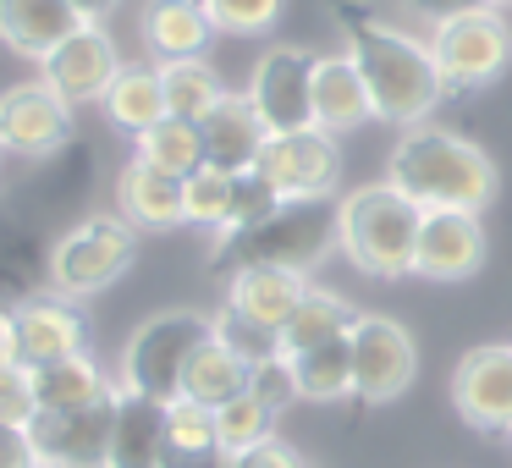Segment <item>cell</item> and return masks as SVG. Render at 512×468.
<instances>
[{"instance_id": "cell-19", "label": "cell", "mask_w": 512, "mask_h": 468, "mask_svg": "<svg viewBox=\"0 0 512 468\" xmlns=\"http://www.w3.org/2000/svg\"><path fill=\"white\" fill-rule=\"evenodd\" d=\"M111 468H171L166 402H149V397H133V391H116Z\"/></svg>"}, {"instance_id": "cell-23", "label": "cell", "mask_w": 512, "mask_h": 468, "mask_svg": "<svg viewBox=\"0 0 512 468\" xmlns=\"http://www.w3.org/2000/svg\"><path fill=\"white\" fill-rule=\"evenodd\" d=\"M116 204H122V221L133 226H149V232H171V226H182L188 215H182V182L166 177V171L144 166V160H133V166L116 177Z\"/></svg>"}, {"instance_id": "cell-5", "label": "cell", "mask_w": 512, "mask_h": 468, "mask_svg": "<svg viewBox=\"0 0 512 468\" xmlns=\"http://www.w3.org/2000/svg\"><path fill=\"white\" fill-rule=\"evenodd\" d=\"M204 342H210V314H193V309L149 314L122 347V380H116V391H133V397H149V402L182 397V375H188L193 353Z\"/></svg>"}, {"instance_id": "cell-43", "label": "cell", "mask_w": 512, "mask_h": 468, "mask_svg": "<svg viewBox=\"0 0 512 468\" xmlns=\"http://www.w3.org/2000/svg\"><path fill=\"white\" fill-rule=\"evenodd\" d=\"M0 364H17V309H0Z\"/></svg>"}, {"instance_id": "cell-25", "label": "cell", "mask_w": 512, "mask_h": 468, "mask_svg": "<svg viewBox=\"0 0 512 468\" xmlns=\"http://www.w3.org/2000/svg\"><path fill=\"white\" fill-rule=\"evenodd\" d=\"M353 320H358V314H353V303H347L342 292H331V287H309V298L298 303V314H292V320L281 325L276 347H281V358H303L309 347L347 336V331H353Z\"/></svg>"}, {"instance_id": "cell-21", "label": "cell", "mask_w": 512, "mask_h": 468, "mask_svg": "<svg viewBox=\"0 0 512 468\" xmlns=\"http://www.w3.org/2000/svg\"><path fill=\"white\" fill-rule=\"evenodd\" d=\"M369 89L358 78L353 56L347 50H325L314 56V127L320 133H353L358 122H369Z\"/></svg>"}, {"instance_id": "cell-37", "label": "cell", "mask_w": 512, "mask_h": 468, "mask_svg": "<svg viewBox=\"0 0 512 468\" xmlns=\"http://www.w3.org/2000/svg\"><path fill=\"white\" fill-rule=\"evenodd\" d=\"M34 270H28V248L12 226H0V309H23Z\"/></svg>"}, {"instance_id": "cell-31", "label": "cell", "mask_w": 512, "mask_h": 468, "mask_svg": "<svg viewBox=\"0 0 512 468\" xmlns=\"http://www.w3.org/2000/svg\"><path fill=\"white\" fill-rule=\"evenodd\" d=\"M265 441H276V413H270L254 391H243V397H232L226 408H215V452L221 457H243Z\"/></svg>"}, {"instance_id": "cell-12", "label": "cell", "mask_w": 512, "mask_h": 468, "mask_svg": "<svg viewBox=\"0 0 512 468\" xmlns=\"http://www.w3.org/2000/svg\"><path fill=\"white\" fill-rule=\"evenodd\" d=\"M452 408L474 430H507L512 435V342L468 347L452 369Z\"/></svg>"}, {"instance_id": "cell-14", "label": "cell", "mask_w": 512, "mask_h": 468, "mask_svg": "<svg viewBox=\"0 0 512 468\" xmlns=\"http://www.w3.org/2000/svg\"><path fill=\"white\" fill-rule=\"evenodd\" d=\"M111 419L116 397L78 413H34L28 435H34L45 468H111Z\"/></svg>"}, {"instance_id": "cell-18", "label": "cell", "mask_w": 512, "mask_h": 468, "mask_svg": "<svg viewBox=\"0 0 512 468\" xmlns=\"http://www.w3.org/2000/svg\"><path fill=\"white\" fill-rule=\"evenodd\" d=\"M309 298V276H292V270H265V265H237L226 281V309L254 320L259 331H276L298 314V303Z\"/></svg>"}, {"instance_id": "cell-35", "label": "cell", "mask_w": 512, "mask_h": 468, "mask_svg": "<svg viewBox=\"0 0 512 468\" xmlns=\"http://www.w3.org/2000/svg\"><path fill=\"white\" fill-rule=\"evenodd\" d=\"M210 336H215V342H221L232 358H243L248 369H259L265 358H276V353H281V347H276V331H259L254 320H243V314H232L226 303L210 314Z\"/></svg>"}, {"instance_id": "cell-28", "label": "cell", "mask_w": 512, "mask_h": 468, "mask_svg": "<svg viewBox=\"0 0 512 468\" xmlns=\"http://www.w3.org/2000/svg\"><path fill=\"white\" fill-rule=\"evenodd\" d=\"M248 375H254V369H248L243 358H232V353H226V347L210 336V342L193 353L188 375H182V397L215 413V408H226L232 397H243V391H248Z\"/></svg>"}, {"instance_id": "cell-11", "label": "cell", "mask_w": 512, "mask_h": 468, "mask_svg": "<svg viewBox=\"0 0 512 468\" xmlns=\"http://www.w3.org/2000/svg\"><path fill=\"white\" fill-rule=\"evenodd\" d=\"M39 67H45L50 94H56V100L72 111V105L105 100V94H111V83H116V72H122L127 61L116 56V39L105 34L100 23H83L78 34H72L61 50H50Z\"/></svg>"}, {"instance_id": "cell-26", "label": "cell", "mask_w": 512, "mask_h": 468, "mask_svg": "<svg viewBox=\"0 0 512 468\" xmlns=\"http://www.w3.org/2000/svg\"><path fill=\"white\" fill-rule=\"evenodd\" d=\"M105 116H111L122 133H149L155 122H166V94H160V72L155 67H138V61H127L122 72H116L111 94H105Z\"/></svg>"}, {"instance_id": "cell-4", "label": "cell", "mask_w": 512, "mask_h": 468, "mask_svg": "<svg viewBox=\"0 0 512 468\" xmlns=\"http://www.w3.org/2000/svg\"><path fill=\"white\" fill-rule=\"evenodd\" d=\"M336 243H342V199H287L265 226L221 243V254H237V265L309 276Z\"/></svg>"}, {"instance_id": "cell-45", "label": "cell", "mask_w": 512, "mask_h": 468, "mask_svg": "<svg viewBox=\"0 0 512 468\" xmlns=\"http://www.w3.org/2000/svg\"><path fill=\"white\" fill-rule=\"evenodd\" d=\"M171 468H232V457L215 452V457H193V463H171Z\"/></svg>"}, {"instance_id": "cell-46", "label": "cell", "mask_w": 512, "mask_h": 468, "mask_svg": "<svg viewBox=\"0 0 512 468\" xmlns=\"http://www.w3.org/2000/svg\"><path fill=\"white\" fill-rule=\"evenodd\" d=\"M479 6H490V12H512V0H479Z\"/></svg>"}, {"instance_id": "cell-32", "label": "cell", "mask_w": 512, "mask_h": 468, "mask_svg": "<svg viewBox=\"0 0 512 468\" xmlns=\"http://www.w3.org/2000/svg\"><path fill=\"white\" fill-rule=\"evenodd\" d=\"M166 441H171V463L215 457V413L188 397H171L166 402Z\"/></svg>"}, {"instance_id": "cell-24", "label": "cell", "mask_w": 512, "mask_h": 468, "mask_svg": "<svg viewBox=\"0 0 512 468\" xmlns=\"http://www.w3.org/2000/svg\"><path fill=\"white\" fill-rule=\"evenodd\" d=\"M28 375H34V408L39 413H78V408H94V402L116 397V386L105 380V369L89 353L61 358V364H45V369H28Z\"/></svg>"}, {"instance_id": "cell-2", "label": "cell", "mask_w": 512, "mask_h": 468, "mask_svg": "<svg viewBox=\"0 0 512 468\" xmlns=\"http://www.w3.org/2000/svg\"><path fill=\"white\" fill-rule=\"evenodd\" d=\"M347 56H353L358 78L369 89V111L380 122H402L408 127H424V116L441 105L446 94V78L435 67V50L430 39L419 34H402L391 23H358L347 34Z\"/></svg>"}, {"instance_id": "cell-36", "label": "cell", "mask_w": 512, "mask_h": 468, "mask_svg": "<svg viewBox=\"0 0 512 468\" xmlns=\"http://www.w3.org/2000/svg\"><path fill=\"white\" fill-rule=\"evenodd\" d=\"M281 6L287 0H204V17L215 34H265L276 28Z\"/></svg>"}, {"instance_id": "cell-16", "label": "cell", "mask_w": 512, "mask_h": 468, "mask_svg": "<svg viewBox=\"0 0 512 468\" xmlns=\"http://www.w3.org/2000/svg\"><path fill=\"white\" fill-rule=\"evenodd\" d=\"M89 353V320L72 298H28L17 309V364L45 369Z\"/></svg>"}, {"instance_id": "cell-30", "label": "cell", "mask_w": 512, "mask_h": 468, "mask_svg": "<svg viewBox=\"0 0 512 468\" xmlns=\"http://www.w3.org/2000/svg\"><path fill=\"white\" fill-rule=\"evenodd\" d=\"M138 160L155 171H166V177L188 182L193 171L204 166V138L193 122H177V116H166V122H155L149 133H138Z\"/></svg>"}, {"instance_id": "cell-44", "label": "cell", "mask_w": 512, "mask_h": 468, "mask_svg": "<svg viewBox=\"0 0 512 468\" xmlns=\"http://www.w3.org/2000/svg\"><path fill=\"white\" fill-rule=\"evenodd\" d=\"M67 6L83 17V23H100V28H105V17L116 12V0H67Z\"/></svg>"}, {"instance_id": "cell-33", "label": "cell", "mask_w": 512, "mask_h": 468, "mask_svg": "<svg viewBox=\"0 0 512 468\" xmlns=\"http://www.w3.org/2000/svg\"><path fill=\"white\" fill-rule=\"evenodd\" d=\"M232 188H237V177H226V171H215V166L193 171V177L182 182V215H188V226L221 232L226 215H232Z\"/></svg>"}, {"instance_id": "cell-8", "label": "cell", "mask_w": 512, "mask_h": 468, "mask_svg": "<svg viewBox=\"0 0 512 468\" xmlns=\"http://www.w3.org/2000/svg\"><path fill=\"white\" fill-rule=\"evenodd\" d=\"M347 342H353V397L358 402H391L413 386L419 347H413L402 320H391V314H358Z\"/></svg>"}, {"instance_id": "cell-39", "label": "cell", "mask_w": 512, "mask_h": 468, "mask_svg": "<svg viewBox=\"0 0 512 468\" xmlns=\"http://www.w3.org/2000/svg\"><path fill=\"white\" fill-rule=\"evenodd\" d=\"M34 375L28 364H0V424H34Z\"/></svg>"}, {"instance_id": "cell-42", "label": "cell", "mask_w": 512, "mask_h": 468, "mask_svg": "<svg viewBox=\"0 0 512 468\" xmlns=\"http://www.w3.org/2000/svg\"><path fill=\"white\" fill-rule=\"evenodd\" d=\"M413 17H424V23H446V17H457V12H468V6H479V0H402Z\"/></svg>"}, {"instance_id": "cell-9", "label": "cell", "mask_w": 512, "mask_h": 468, "mask_svg": "<svg viewBox=\"0 0 512 468\" xmlns=\"http://www.w3.org/2000/svg\"><path fill=\"white\" fill-rule=\"evenodd\" d=\"M248 105H254L270 138L314 127V56L298 45L265 50L254 78H248Z\"/></svg>"}, {"instance_id": "cell-10", "label": "cell", "mask_w": 512, "mask_h": 468, "mask_svg": "<svg viewBox=\"0 0 512 468\" xmlns=\"http://www.w3.org/2000/svg\"><path fill=\"white\" fill-rule=\"evenodd\" d=\"M254 171L281 193V199H336L342 155H336V138L331 133L303 127V133L265 138V155H259Z\"/></svg>"}, {"instance_id": "cell-13", "label": "cell", "mask_w": 512, "mask_h": 468, "mask_svg": "<svg viewBox=\"0 0 512 468\" xmlns=\"http://www.w3.org/2000/svg\"><path fill=\"white\" fill-rule=\"evenodd\" d=\"M67 133H72V111L50 94L45 78L0 94V155L45 160L67 144Z\"/></svg>"}, {"instance_id": "cell-17", "label": "cell", "mask_w": 512, "mask_h": 468, "mask_svg": "<svg viewBox=\"0 0 512 468\" xmlns=\"http://www.w3.org/2000/svg\"><path fill=\"white\" fill-rule=\"evenodd\" d=\"M199 138H204V166L226 171V177H243V171L259 166L270 133H265V122L254 116L248 94H232V89H226V100L199 122Z\"/></svg>"}, {"instance_id": "cell-3", "label": "cell", "mask_w": 512, "mask_h": 468, "mask_svg": "<svg viewBox=\"0 0 512 468\" xmlns=\"http://www.w3.org/2000/svg\"><path fill=\"white\" fill-rule=\"evenodd\" d=\"M419 226L424 210L391 182H364L342 199V254L375 281L413 276L419 259Z\"/></svg>"}, {"instance_id": "cell-29", "label": "cell", "mask_w": 512, "mask_h": 468, "mask_svg": "<svg viewBox=\"0 0 512 468\" xmlns=\"http://www.w3.org/2000/svg\"><path fill=\"white\" fill-rule=\"evenodd\" d=\"M292 375H298V397H309V402L353 397V342L336 336V342L309 347L303 358H292Z\"/></svg>"}, {"instance_id": "cell-34", "label": "cell", "mask_w": 512, "mask_h": 468, "mask_svg": "<svg viewBox=\"0 0 512 468\" xmlns=\"http://www.w3.org/2000/svg\"><path fill=\"white\" fill-rule=\"evenodd\" d=\"M281 204H287V199H281V193L259 177V171H243V177H237V188H232V215H226V226H221V243H232V237L265 226Z\"/></svg>"}, {"instance_id": "cell-7", "label": "cell", "mask_w": 512, "mask_h": 468, "mask_svg": "<svg viewBox=\"0 0 512 468\" xmlns=\"http://www.w3.org/2000/svg\"><path fill=\"white\" fill-rule=\"evenodd\" d=\"M435 67H441L446 89H479V83H496L512 61V23L507 12H490V6H468V12L435 23L430 34Z\"/></svg>"}, {"instance_id": "cell-38", "label": "cell", "mask_w": 512, "mask_h": 468, "mask_svg": "<svg viewBox=\"0 0 512 468\" xmlns=\"http://www.w3.org/2000/svg\"><path fill=\"white\" fill-rule=\"evenodd\" d=\"M248 391H254V397L281 419V413H287L292 402H298V375H292V358H281V353H276V358H265V364H259L254 375H248Z\"/></svg>"}, {"instance_id": "cell-15", "label": "cell", "mask_w": 512, "mask_h": 468, "mask_svg": "<svg viewBox=\"0 0 512 468\" xmlns=\"http://www.w3.org/2000/svg\"><path fill=\"white\" fill-rule=\"evenodd\" d=\"M485 226L479 215L463 210H424L419 226V259H413V276L424 281H468L485 265Z\"/></svg>"}, {"instance_id": "cell-27", "label": "cell", "mask_w": 512, "mask_h": 468, "mask_svg": "<svg viewBox=\"0 0 512 468\" xmlns=\"http://www.w3.org/2000/svg\"><path fill=\"white\" fill-rule=\"evenodd\" d=\"M160 72V94H166V116H177V122H193L199 127L204 116L215 111V105L226 100V83L215 78V67L204 56L193 61H166Z\"/></svg>"}, {"instance_id": "cell-1", "label": "cell", "mask_w": 512, "mask_h": 468, "mask_svg": "<svg viewBox=\"0 0 512 468\" xmlns=\"http://www.w3.org/2000/svg\"><path fill=\"white\" fill-rule=\"evenodd\" d=\"M386 182L402 188L419 210H463L479 215L496 199V160L463 133L446 127H408L391 149Z\"/></svg>"}, {"instance_id": "cell-22", "label": "cell", "mask_w": 512, "mask_h": 468, "mask_svg": "<svg viewBox=\"0 0 512 468\" xmlns=\"http://www.w3.org/2000/svg\"><path fill=\"white\" fill-rule=\"evenodd\" d=\"M83 28L67 0H0V39L28 61H45Z\"/></svg>"}, {"instance_id": "cell-20", "label": "cell", "mask_w": 512, "mask_h": 468, "mask_svg": "<svg viewBox=\"0 0 512 468\" xmlns=\"http://www.w3.org/2000/svg\"><path fill=\"white\" fill-rule=\"evenodd\" d=\"M138 34H144L149 56L166 67V61L204 56V45L215 39V28H210V17H204V0H144Z\"/></svg>"}, {"instance_id": "cell-40", "label": "cell", "mask_w": 512, "mask_h": 468, "mask_svg": "<svg viewBox=\"0 0 512 468\" xmlns=\"http://www.w3.org/2000/svg\"><path fill=\"white\" fill-rule=\"evenodd\" d=\"M0 468H45L28 424H0Z\"/></svg>"}, {"instance_id": "cell-41", "label": "cell", "mask_w": 512, "mask_h": 468, "mask_svg": "<svg viewBox=\"0 0 512 468\" xmlns=\"http://www.w3.org/2000/svg\"><path fill=\"white\" fill-rule=\"evenodd\" d=\"M232 468H309V463H303V452H292L287 441H265V446H254V452L232 457Z\"/></svg>"}, {"instance_id": "cell-6", "label": "cell", "mask_w": 512, "mask_h": 468, "mask_svg": "<svg viewBox=\"0 0 512 468\" xmlns=\"http://www.w3.org/2000/svg\"><path fill=\"white\" fill-rule=\"evenodd\" d=\"M138 254V232L122 215H89L50 248V287L56 298H94L116 276H127Z\"/></svg>"}]
</instances>
